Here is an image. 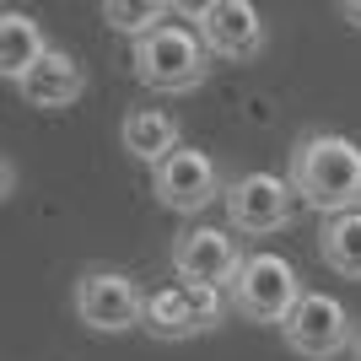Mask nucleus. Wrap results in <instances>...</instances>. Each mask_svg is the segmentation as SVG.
<instances>
[{
    "mask_svg": "<svg viewBox=\"0 0 361 361\" xmlns=\"http://www.w3.org/2000/svg\"><path fill=\"white\" fill-rule=\"evenodd\" d=\"M356 318L345 313V302L329 297V291H302V302L286 313L281 324V340H286L291 356H307V361H334L356 345Z\"/></svg>",
    "mask_w": 361,
    "mask_h": 361,
    "instance_id": "4",
    "label": "nucleus"
},
{
    "mask_svg": "<svg viewBox=\"0 0 361 361\" xmlns=\"http://www.w3.org/2000/svg\"><path fill=\"white\" fill-rule=\"evenodd\" d=\"M130 65H135V81L146 92H162V97H183V92H200L205 75H211V49L195 32V22H167L151 38H140L130 49Z\"/></svg>",
    "mask_w": 361,
    "mask_h": 361,
    "instance_id": "2",
    "label": "nucleus"
},
{
    "mask_svg": "<svg viewBox=\"0 0 361 361\" xmlns=\"http://www.w3.org/2000/svg\"><path fill=\"white\" fill-rule=\"evenodd\" d=\"M189 22L205 38L211 60H259L264 44H270V27L248 0H205V6L189 11Z\"/></svg>",
    "mask_w": 361,
    "mask_h": 361,
    "instance_id": "9",
    "label": "nucleus"
},
{
    "mask_svg": "<svg viewBox=\"0 0 361 361\" xmlns=\"http://www.w3.org/2000/svg\"><path fill=\"white\" fill-rule=\"evenodd\" d=\"M226 297H232V313L248 318V324H286V313L302 302L297 264L286 254H275V248H259V254L243 259Z\"/></svg>",
    "mask_w": 361,
    "mask_h": 361,
    "instance_id": "3",
    "label": "nucleus"
},
{
    "mask_svg": "<svg viewBox=\"0 0 361 361\" xmlns=\"http://www.w3.org/2000/svg\"><path fill=\"white\" fill-rule=\"evenodd\" d=\"M243 243L232 226H189L173 248V275L178 286H211V291H232L243 270Z\"/></svg>",
    "mask_w": 361,
    "mask_h": 361,
    "instance_id": "7",
    "label": "nucleus"
},
{
    "mask_svg": "<svg viewBox=\"0 0 361 361\" xmlns=\"http://www.w3.org/2000/svg\"><path fill=\"white\" fill-rule=\"evenodd\" d=\"M151 195L173 216H200V211H211L216 200H226V189H221V173H216V162L205 151L178 146L162 167H151Z\"/></svg>",
    "mask_w": 361,
    "mask_h": 361,
    "instance_id": "8",
    "label": "nucleus"
},
{
    "mask_svg": "<svg viewBox=\"0 0 361 361\" xmlns=\"http://www.w3.org/2000/svg\"><path fill=\"white\" fill-rule=\"evenodd\" d=\"M11 189H16V162L6 157V162H0V195H11Z\"/></svg>",
    "mask_w": 361,
    "mask_h": 361,
    "instance_id": "17",
    "label": "nucleus"
},
{
    "mask_svg": "<svg viewBox=\"0 0 361 361\" xmlns=\"http://www.w3.org/2000/svg\"><path fill=\"white\" fill-rule=\"evenodd\" d=\"M49 32L44 22H32L27 11H0V75L11 81V87H22L27 81V71L49 54Z\"/></svg>",
    "mask_w": 361,
    "mask_h": 361,
    "instance_id": "12",
    "label": "nucleus"
},
{
    "mask_svg": "<svg viewBox=\"0 0 361 361\" xmlns=\"http://www.w3.org/2000/svg\"><path fill=\"white\" fill-rule=\"evenodd\" d=\"M226 226L232 232H248V238H270L281 226H291L297 216V189L281 173H243V178L226 183Z\"/></svg>",
    "mask_w": 361,
    "mask_h": 361,
    "instance_id": "6",
    "label": "nucleus"
},
{
    "mask_svg": "<svg viewBox=\"0 0 361 361\" xmlns=\"http://www.w3.org/2000/svg\"><path fill=\"white\" fill-rule=\"evenodd\" d=\"M103 22L119 32V38H135V44H140V38H151L157 27L173 22V6H162V0H135V6H130V0H108Z\"/></svg>",
    "mask_w": 361,
    "mask_h": 361,
    "instance_id": "15",
    "label": "nucleus"
},
{
    "mask_svg": "<svg viewBox=\"0 0 361 361\" xmlns=\"http://www.w3.org/2000/svg\"><path fill=\"white\" fill-rule=\"evenodd\" d=\"M318 259H324L334 275L361 281V211L329 216V221L318 226Z\"/></svg>",
    "mask_w": 361,
    "mask_h": 361,
    "instance_id": "14",
    "label": "nucleus"
},
{
    "mask_svg": "<svg viewBox=\"0 0 361 361\" xmlns=\"http://www.w3.org/2000/svg\"><path fill=\"white\" fill-rule=\"evenodd\" d=\"M16 92H22L32 108H71L75 97L87 92V71H81V60H75V54L49 49L44 60L27 71V81H22Z\"/></svg>",
    "mask_w": 361,
    "mask_h": 361,
    "instance_id": "10",
    "label": "nucleus"
},
{
    "mask_svg": "<svg viewBox=\"0 0 361 361\" xmlns=\"http://www.w3.org/2000/svg\"><path fill=\"white\" fill-rule=\"evenodd\" d=\"M71 307L92 334H130L146 324V291L124 270H87L71 291Z\"/></svg>",
    "mask_w": 361,
    "mask_h": 361,
    "instance_id": "5",
    "label": "nucleus"
},
{
    "mask_svg": "<svg viewBox=\"0 0 361 361\" xmlns=\"http://www.w3.org/2000/svg\"><path fill=\"white\" fill-rule=\"evenodd\" d=\"M291 189L307 211L329 216L361 211V146L334 130H313L291 146Z\"/></svg>",
    "mask_w": 361,
    "mask_h": 361,
    "instance_id": "1",
    "label": "nucleus"
},
{
    "mask_svg": "<svg viewBox=\"0 0 361 361\" xmlns=\"http://www.w3.org/2000/svg\"><path fill=\"white\" fill-rule=\"evenodd\" d=\"M119 140H124V151H130L135 162L162 167L167 157L183 146V130H178V119H173L167 108H130L124 124H119Z\"/></svg>",
    "mask_w": 361,
    "mask_h": 361,
    "instance_id": "11",
    "label": "nucleus"
},
{
    "mask_svg": "<svg viewBox=\"0 0 361 361\" xmlns=\"http://www.w3.org/2000/svg\"><path fill=\"white\" fill-rule=\"evenodd\" d=\"M189 302H195V324H200V334L221 329L226 313H232V297H226V291H211V286H189Z\"/></svg>",
    "mask_w": 361,
    "mask_h": 361,
    "instance_id": "16",
    "label": "nucleus"
},
{
    "mask_svg": "<svg viewBox=\"0 0 361 361\" xmlns=\"http://www.w3.org/2000/svg\"><path fill=\"white\" fill-rule=\"evenodd\" d=\"M140 329L151 340H195L200 324H195V302H189V286H162V291H146V324Z\"/></svg>",
    "mask_w": 361,
    "mask_h": 361,
    "instance_id": "13",
    "label": "nucleus"
},
{
    "mask_svg": "<svg viewBox=\"0 0 361 361\" xmlns=\"http://www.w3.org/2000/svg\"><path fill=\"white\" fill-rule=\"evenodd\" d=\"M340 16H345V22H356V27H361V0H345V6H340Z\"/></svg>",
    "mask_w": 361,
    "mask_h": 361,
    "instance_id": "18",
    "label": "nucleus"
},
{
    "mask_svg": "<svg viewBox=\"0 0 361 361\" xmlns=\"http://www.w3.org/2000/svg\"><path fill=\"white\" fill-rule=\"evenodd\" d=\"M350 361H361V334H356V345H350Z\"/></svg>",
    "mask_w": 361,
    "mask_h": 361,
    "instance_id": "19",
    "label": "nucleus"
}]
</instances>
